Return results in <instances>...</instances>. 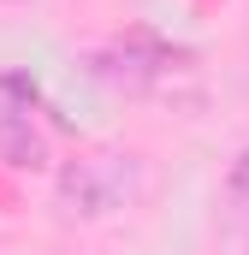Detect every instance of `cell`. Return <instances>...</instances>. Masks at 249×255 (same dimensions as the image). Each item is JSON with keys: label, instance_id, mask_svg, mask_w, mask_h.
Listing matches in <instances>:
<instances>
[{"label": "cell", "instance_id": "obj_1", "mask_svg": "<svg viewBox=\"0 0 249 255\" xmlns=\"http://www.w3.org/2000/svg\"><path fill=\"white\" fill-rule=\"evenodd\" d=\"M142 184H148L142 154H130V148H89V154L60 166L54 196H60V208L71 220H113V214H124L142 196Z\"/></svg>", "mask_w": 249, "mask_h": 255}, {"label": "cell", "instance_id": "obj_2", "mask_svg": "<svg viewBox=\"0 0 249 255\" xmlns=\"http://www.w3.org/2000/svg\"><path fill=\"white\" fill-rule=\"evenodd\" d=\"M36 113H0V160L6 166H42L48 148H42V130L30 125Z\"/></svg>", "mask_w": 249, "mask_h": 255}, {"label": "cell", "instance_id": "obj_3", "mask_svg": "<svg viewBox=\"0 0 249 255\" xmlns=\"http://www.w3.org/2000/svg\"><path fill=\"white\" fill-rule=\"evenodd\" d=\"M226 214H232L238 250L249 255V142L238 148V160H232V172H226Z\"/></svg>", "mask_w": 249, "mask_h": 255}, {"label": "cell", "instance_id": "obj_4", "mask_svg": "<svg viewBox=\"0 0 249 255\" xmlns=\"http://www.w3.org/2000/svg\"><path fill=\"white\" fill-rule=\"evenodd\" d=\"M36 107V83L24 71H0V113H30Z\"/></svg>", "mask_w": 249, "mask_h": 255}]
</instances>
